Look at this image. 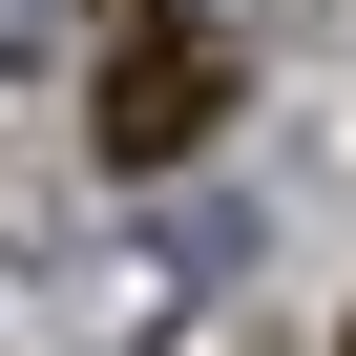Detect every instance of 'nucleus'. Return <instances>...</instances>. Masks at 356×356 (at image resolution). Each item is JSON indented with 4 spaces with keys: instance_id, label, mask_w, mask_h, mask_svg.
<instances>
[{
    "instance_id": "3",
    "label": "nucleus",
    "mask_w": 356,
    "mask_h": 356,
    "mask_svg": "<svg viewBox=\"0 0 356 356\" xmlns=\"http://www.w3.org/2000/svg\"><path fill=\"white\" fill-rule=\"evenodd\" d=\"M335 356H356V314H335Z\"/></svg>"
},
{
    "instance_id": "2",
    "label": "nucleus",
    "mask_w": 356,
    "mask_h": 356,
    "mask_svg": "<svg viewBox=\"0 0 356 356\" xmlns=\"http://www.w3.org/2000/svg\"><path fill=\"white\" fill-rule=\"evenodd\" d=\"M105 22H147V0H105Z\"/></svg>"
},
{
    "instance_id": "1",
    "label": "nucleus",
    "mask_w": 356,
    "mask_h": 356,
    "mask_svg": "<svg viewBox=\"0 0 356 356\" xmlns=\"http://www.w3.org/2000/svg\"><path fill=\"white\" fill-rule=\"evenodd\" d=\"M210 126H231V42L189 22V0H147V22L105 42V147H126V168H189Z\"/></svg>"
}]
</instances>
